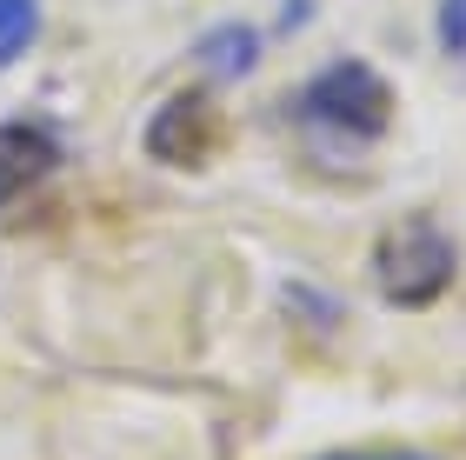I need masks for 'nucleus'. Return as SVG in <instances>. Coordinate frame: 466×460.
Listing matches in <instances>:
<instances>
[{
    "instance_id": "1",
    "label": "nucleus",
    "mask_w": 466,
    "mask_h": 460,
    "mask_svg": "<svg viewBox=\"0 0 466 460\" xmlns=\"http://www.w3.org/2000/svg\"><path fill=\"white\" fill-rule=\"evenodd\" d=\"M460 281V247L440 220L427 214H400L387 234L373 240V287L387 307H433Z\"/></svg>"
},
{
    "instance_id": "2",
    "label": "nucleus",
    "mask_w": 466,
    "mask_h": 460,
    "mask_svg": "<svg viewBox=\"0 0 466 460\" xmlns=\"http://www.w3.org/2000/svg\"><path fill=\"white\" fill-rule=\"evenodd\" d=\"M293 114H300L307 128L333 134V140H380L387 120H393V87L367 60H333V67H320L300 87Z\"/></svg>"
},
{
    "instance_id": "3",
    "label": "nucleus",
    "mask_w": 466,
    "mask_h": 460,
    "mask_svg": "<svg viewBox=\"0 0 466 460\" xmlns=\"http://www.w3.org/2000/svg\"><path fill=\"white\" fill-rule=\"evenodd\" d=\"M220 148V107H214V87H180L174 100H160L154 120H147V154L160 167H180L194 174L207 167Z\"/></svg>"
},
{
    "instance_id": "4",
    "label": "nucleus",
    "mask_w": 466,
    "mask_h": 460,
    "mask_svg": "<svg viewBox=\"0 0 466 460\" xmlns=\"http://www.w3.org/2000/svg\"><path fill=\"white\" fill-rule=\"evenodd\" d=\"M54 167H60V140L40 128V120H7V128H0V207L34 194Z\"/></svg>"
},
{
    "instance_id": "5",
    "label": "nucleus",
    "mask_w": 466,
    "mask_h": 460,
    "mask_svg": "<svg viewBox=\"0 0 466 460\" xmlns=\"http://www.w3.org/2000/svg\"><path fill=\"white\" fill-rule=\"evenodd\" d=\"M260 47H267L260 27H247V20H220L194 54H200V67L214 74V80H247L253 67H260Z\"/></svg>"
},
{
    "instance_id": "6",
    "label": "nucleus",
    "mask_w": 466,
    "mask_h": 460,
    "mask_svg": "<svg viewBox=\"0 0 466 460\" xmlns=\"http://www.w3.org/2000/svg\"><path fill=\"white\" fill-rule=\"evenodd\" d=\"M40 40V0H0V74L20 67Z\"/></svg>"
},
{
    "instance_id": "7",
    "label": "nucleus",
    "mask_w": 466,
    "mask_h": 460,
    "mask_svg": "<svg viewBox=\"0 0 466 460\" xmlns=\"http://www.w3.org/2000/svg\"><path fill=\"white\" fill-rule=\"evenodd\" d=\"M440 47L466 60V0H440Z\"/></svg>"
},
{
    "instance_id": "8",
    "label": "nucleus",
    "mask_w": 466,
    "mask_h": 460,
    "mask_svg": "<svg viewBox=\"0 0 466 460\" xmlns=\"http://www.w3.org/2000/svg\"><path fill=\"white\" fill-rule=\"evenodd\" d=\"M327 460H433V454H327Z\"/></svg>"
},
{
    "instance_id": "9",
    "label": "nucleus",
    "mask_w": 466,
    "mask_h": 460,
    "mask_svg": "<svg viewBox=\"0 0 466 460\" xmlns=\"http://www.w3.org/2000/svg\"><path fill=\"white\" fill-rule=\"evenodd\" d=\"M307 14V0H287V27H293V20H300Z\"/></svg>"
}]
</instances>
